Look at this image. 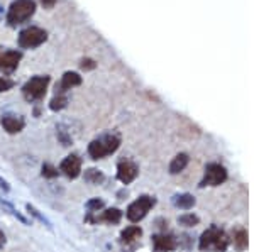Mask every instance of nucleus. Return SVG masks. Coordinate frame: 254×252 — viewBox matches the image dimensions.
I'll list each match as a JSON object with an SVG mask.
<instances>
[{"label": "nucleus", "instance_id": "obj_29", "mask_svg": "<svg viewBox=\"0 0 254 252\" xmlns=\"http://www.w3.org/2000/svg\"><path fill=\"white\" fill-rule=\"evenodd\" d=\"M0 190H3V192H10V186H9V183H7L5 180H3L2 176H0Z\"/></svg>", "mask_w": 254, "mask_h": 252}, {"label": "nucleus", "instance_id": "obj_17", "mask_svg": "<svg viewBox=\"0 0 254 252\" xmlns=\"http://www.w3.org/2000/svg\"><path fill=\"white\" fill-rule=\"evenodd\" d=\"M173 205L178 206L182 210H190L191 206L195 205V198L188 193H182V195H176L173 198Z\"/></svg>", "mask_w": 254, "mask_h": 252}, {"label": "nucleus", "instance_id": "obj_32", "mask_svg": "<svg viewBox=\"0 0 254 252\" xmlns=\"http://www.w3.org/2000/svg\"><path fill=\"white\" fill-rule=\"evenodd\" d=\"M0 12H2V10H0Z\"/></svg>", "mask_w": 254, "mask_h": 252}, {"label": "nucleus", "instance_id": "obj_2", "mask_svg": "<svg viewBox=\"0 0 254 252\" xmlns=\"http://www.w3.org/2000/svg\"><path fill=\"white\" fill-rule=\"evenodd\" d=\"M229 246V237L219 225H210L200 235L198 249L202 252H224Z\"/></svg>", "mask_w": 254, "mask_h": 252}, {"label": "nucleus", "instance_id": "obj_24", "mask_svg": "<svg viewBox=\"0 0 254 252\" xmlns=\"http://www.w3.org/2000/svg\"><path fill=\"white\" fill-rule=\"evenodd\" d=\"M26 208H27V212H29V213L32 215V217H34V218H38V220H39V222L46 223V225L49 227V229H51V222H49V220H48V218H46V217H44V215H43V213H39V210H38V208H36V206H32V205H31V203H27V205H26Z\"/></svg>", "mask_w": 254, "mask_h": 252}, {"label": "nucleus", "instance_id": "obj_4", "mask_svg": "<svg viewBox=\"0 0 254 252\" xmlns=\"http://www.w3.org/2000/svg\"><path fill=\"white\" fill-rule=\"evenodd\" d=\"M51 78L48 75H36L22 85V95L27 101H39L44 99Z\"/></svg>", "mask_w": 254, "mask_h": 252}, {"label": "nucleus", "instance_id": "obj_10", "mask_svg": "<svg viewBox=\"0 0 254 252\" xmlns=\"http://www.w3.org/2000/svg\"><path fill=\"white\" fill-rule=\"evenodd\" d=\"M60 173H63L69 180H76L81 174V157L78 154H69V156H66L60 164Z\"/></svg>", "mask_w": 254, "mask_h": 252}, {"label": "nucleus", "instance_id": "obj_13", "mask_svg": "<svg viewBox=\"0 0 254 252\" xmlns=\"http://www.w3.org/2000/svg\"><path fill=\"white\" fill-rule=\"evenodd\" d=\"M20 59H22V52L15 51V50H7L2 51L0 50V70L10 73L19 66Z\"/></svg>", "mask_w": 254, "mask_h": 252}, {"label": "nucleus", "instance_id": "obj_6", "mask_svg": "<svg viewBox=\"0 0 254 252\" xmlns=\"http://www.w3.org/2000/svg\"><path fill=\"white\" fill-rule=\"evenodd\" d=\"M46 39H48L46 31L41 29V27L31 26L26 27L24 31H20L17 43L22 50H34V48H39L43 43H46Z\"/></svg>", "mask_w": 254, "mask_h": 252}, {"label": "nucleus", "instance_id": "obj_22", "mask_svg": "<svg viewBox=\"0 0 254 252\" xmlns=\"http://www.w3.org/2000/svg\"><path fill=\"white\" fill-rule=\"evenodd\" d=\"M105 206V203L102 198H90V200L85 203V208L88 210V213H97L100 212L102 208Z\"/></svg>", "mask_w": 254, "mask_h": 252}, {"label": "nucleus", "instance_id": "obj_21", "mask_svg": "<svg viewBox=\"0 0 254 252\" xmlns=\"http://www.w3.org/2000/svg\"><path fill=\"white\" fill-rule=\"evenodd\" d=\"M41 176L46 178V180H55V178L60 176V171L56 166L49 164V162H44L43 168H41Z\"/></svg>", "mask_w": 254, "mask_h": 252}, {"label": "nucleus", "instance_id": "obj_26", "mask_svg": "<svg viewBox=\"0 0 254 252\" xmlns=\"http://www.w3.org/2000/svg\"><path fill=\"white\" fill-rule=\"evenodd\" d=\"M14 81L10 78H7V76H0V93H5L14 88Z\"/></svg>", "mask_w": 254, "mask_h": 252}, {"label": "nucleus", "instance_id": "obj_3", "mask_svg": "<svg viewBox=\"0 0 254 252\" xmlns=\"http://www.w3.org/2000/svg\"><path fill=\"white\" fill-rule=\"evenodd\" d=\"M36 12V2L34 0H14L7 10V24L10 27L20 26L27 22Z\"/></svg>", "mask_w": 254, "mask_h": 252}, {"label": "nucleus", "instance_id": "obj_5", "mask_svg": "<svg viewBox=\"0 0 254 252\" xmlns=\"http://www.w3.org/2000/svg\"><path fill=\"white\" fill-rule=\"evenodd\" d=\"M154 205H156V198L151 197V195H142V197H139L137 200H134L127 206V212H126L127 220L132 223L141 222Z\"/></svg>", "mask_w": 254, "mask_h": 252}, {"label": "nucleus", "instance_id": "obj_15", "mask_svg": "<svg viewBox=\"0 0 254 252\" xmlns=\"http://www.w3.org/2000/svg\"><path fill=\"white\" fill-rule=\"evenodd\" d=\"M142 237V229L137 225H130V227H126L124 230L121 232V244L126 247H136L139 241Z\"/></svg>", "mask_w": 254, "mask_h": 252}, {"label": "nucleus", "instance_id": "obj_9", "mask_svg": "<svg viewBox=\"0 0 254 252\" xmlns=\"http://www.w3.org/2000/svg\"><path fill=\"white\" fill-rule=\"evenodd\" d=\"M139 174V168L134 161L130 159H121L117 162V180L122 185H130Z\"/></svg>", "mask_w": 254, "mask_h": 252}, {"label": "nucleus", "instance_id": "obj_7", "mask_svg": "<svg viewBox=\"0 0 254 252\" xmlns=\"http://www.w3.org/2000/svg\"><path fill=\"white\" fill-rule=\"evenodd\" d=\"M227 180V169L220 162H208L205 166V173L200 181V188L205 186H219Z\"/></svg>", "mask_w": 254, "mask_h": 252}, {"label": "nucleus", "instance_id": "obj_19", "mask_svg": "<svg viewBox=\"0 0 254 252\" xmlns=\"http://www.w3.org/2000/svg\"><path fill=\"white\" fill-rule=\"evenodd\" d=\"M66 105H68V97L66 95H58V93H56L55 99L49 101V108H51L53 112L63 110V108H66Z\"/></svg>", "mask_w": 254, "mask_h": 252}, {"label": "nucleus", "instance_id": "obj_23", "mask_svg": "<svg viewBox=\"0 0 254 252\" xmlns=\"http://www.w3.org/2000/svg\"><path fill=\"white\" fill-rule=\"evenodd\" d=\"M198 222H200V218L196 217L195 213H183L182 217L178 218V223L183 227H195V225H198Z\"/></svg>", "mask_w": 254, "mask_h": 252}, {"label": "nucleus", "instance_id": "obj_11", "mask_svg": "<svg viewBox=\"0 0 254 252\" xmlns=\"http://www.w3.org/2000/svg\"><path fill=\"white\" fill-rule=\"evenodd\" d=\"M0 124H2L3 131L7 134H10V136L22 132L24 127H26V120L20 115H17V113H10V112L3 113V115L0 117Z\"/></svg>", "mask_w": 254, "mask_h": 252}, {"label": "nucleus", "instance_id": "obj_14", "mask_svg": "<svg viewBox=\"0 0 254 252\" xmlns=\"http://www.w3.org/2000/svg\"><path fill=\"white\" fill-rule=\"evenodd\" d=\"M81 85V76L76 71H66L61 76L60 85L56 87V93L58 95H66V92H69L71 88L80 87Z\"/></svg>", "mask_w": 254, "mask_h": 252}, {"label": "nucleus", "instance_id": "obj_28", "mask_svg": "<svg viewBox=\"0 0 254 252\" xmlns=\"http://www.w3.org/2000/svg\"><path fill=\"white\" fill-rule=\"evenodd\" d=\"M80 66H81V70H85V71H90V70H95V61L93 59H90V58H83L81 59V63H80Z\"/></svg>", "mask_w": 254, "mask_h": 252}, {"label": "nucleus", "instance_id": "obj_20", "mask_svg": "<svg viewBox=\"0 0 254 252\" xmlns=\"http://www.w3.org/2000/svg\"><path fill=\"white\" fill-rule=\"evenodd\" d=\"M234 246L239 251H244L248 247V232L244 229H239L234 232Z\"/></svg>", "mask_w": 254, "mask_h": 252}, {"label": "nucleus", "instance_id": "obj_31", "mask_svg": "<svg viewBox=\"0 0 254 252\" xmlns=\"http://www.w3.org/2000/svg\"><path fill=\"white\" fill-rule=\"evenodd\" d=\"M5 242H7V237H5V234L0 230V249H2L3 246H5Z\"/></svg>", "mask_w": 254, "mask_h": 252}, {"label": "nucleus", "instance_id": "obj_27", "mask_svg": "<svg viewBox=\"0 0 254 252\" xmlns=\"http://www.w3.org/2000/svg\"><path fill=\"white\" fill-rule=\"evenodd\" d=\"M0 203H2V205H3V206H5V208H7V210H9V212H10L12 215H14V217H17V218H19V220H20V222H22V223H27V220H26V217H22V215H20V213L17 212V210H15V208H14V206H12V203H9V202H5V200H2V198H0Z\"/></svg>", "mask_w": 254, "mask_h": 252}, {"label": "nucleus", "instance_id": "obj_16", "mask_svg": "<svg viewBox=\"0 0 254 252\" xmlns=\"http://www.w3.org/2000/svg\"><path fill=\"white\" fill-rule=\"evenodd\" d=\"M188 161H190V157H188V154L182 152V154H176L173 157V161L170 162V173L171 174H178L182 173L183 169L188 166Z\"/></svg>", "mask_w": 254, "mask_h": 252}, {"label": "nucleus", "instance_id": "obj_12", "mask_svg": "<svg viewBox=\"0 0 254 252\" xmlns=\"http://www.w3.org/2000/svg\"><path fill=\"white\" fill-rule=\"evenodd\" d=\"M151 242H153L154 252H171V251H175L176 247H178V241H176L175 235L166 234V232L153 235Z\"/></svg>", "mask_w": 254, "mask_h": 252}, {"label": "nucleus", "instance_id": "obj_18", "mask_svg": "<svg viewBox=\"0 0 254 252\" xmlns=\"http://www.w3.org/2000/svg\"><path fill=\"white\" fill-rule=\"evenodd\" d=\"M83 178H85V181L90 183V185H102L105 180V174L102 173L100 169L90 168V169H85Z\"/></svg>", "mask_w": 254, "mask_h": 252}, {"label": "nucleus", "instance_id": "obj_8", "mask_svg": "<svg viewBox=\"0 0 254 252\" xmlns=\"http://www.w3.org/2000/svg\"><path fill=\"white\" fill-rule=\"evenodd\" d=\"M122 210L119 208H107L100 210V213H87L85 215V222L97 225V223H109V225H117L122 220Z\"/></svg>", "mask_w": 254, "mask_h": 252}, {"label": "nucleus", "instance_id": "obj_1", "mask_svg": "<svg viewBox=\"0 0 254 252\" xmlns=\"http://www.w3.org/2000/svg\"><path fill=\"white\" fill-rule=\"evenodd\" d=\"M121 134L117 132H105L102 136H98L97 139H93L88 144V156L93 161L105 159L107 156H112L114 152L121 148Z\"/></svg>", "mask_w": 254, "mask_h": 252}, {"label": "nucleus", "instance_id": "obj_25", "mask_svg": "<svg viewBox=\"0 0 254 252\" xmlns=\"http://www.w3.org/2000/svg\"><path fill=\"white\" fill-rule=\"evenodd\" d=\"M56 136H58V141L63 146H69V144H71V137H69V134L66 132V129H64L63 125H58V132H56Z\"/></svg>", "mask_w": 254, "mask_h": 252}, {"label": "nucleus", "instance_id": "obj_30", "mask_svg": "<svg viewBox=\"0 0 254 252\" xmlns=\"http://www.w3.org/2000/svg\"><path fill=\"white\" fill-rule=\"evenodd\" d=\"M41 3H43L46 9H53V7H55V3H56V0H41Z\"/></svg>", "mask_w": 254, "mask_h": 252}]
</instances>
